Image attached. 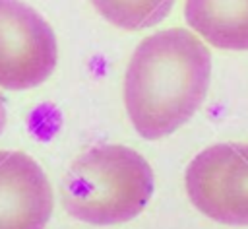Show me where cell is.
<instances>
[{
	"label": "cell",
	"instance_id": "obj_1",
	"mask_svg": "<svg viewBox=\"0 0 248 229\" xmlns=\"http://www.w3.org/2000/svg\"><path fill=\"white\" fill-rule=\"evenodd\" d=\"M211 82V54L196 33L169 27L147 35L124 74V107L134 130L161 140L202 107Z\"/></svg>",
	"mask_w": 248,
	"mask_h": 229
},
{
	"label": "cell",
	"instance_id": "obj_2",
	"mask_svg": "<svg viewBox=\"0 0 248 229\" xmlns=\"http://www.w3.org/2000/svg\"><path fill=\"white\" fill-rule=\"evenodd\" d=\"M64 210L78 221L116 225L138 217L151 202L155 177L147 159L120 144L81 153L62 179Z\"/></svg>",
	"mask_w": 248,
	"mask_h": 229
},
{
	"label": "cell",
	"instance_id": "obj_3",
	"mask_svg": "<svg viewBox=\"0 0 248 229\" xmlns=\"http://www.w3.org/2000/svg\"><path fill=\"white\" fill-rule=\"evenodd\" d=\"M186 194L205 217L244 227L248 225V144H215L188 163Z\"/></svg>",
	"mask_w": 248,
	"mask_h": 229
},
{
	"label": "cell",
	"instance_id": "obj_4",
	"mask_svg": "<svg viewBox=\"0 0 248 229\" xmlns=\"http://www.w3.org/2000/svg\"><path fill=\"white\" fill-rule=\"evenodd\" d=\"M58 64V41L50 23L21 0H0V87L33 89Z\"/></svg>",
	"mask_w": 248,
	"mask_h": 229
},
{
	"label": "cell",
	"instance_id": "obj_5",
	"mask_svg": "<svg viewBox=\"0 0 248 229\" xmlns=\"http://www.w3.org/2000/svg\"><path fill=\"white\" fill-rule=\"evenodd\" d=\"M52 208L43 167L25 151L0 149V229H45Z\"/></svg>",
	"mask_w": 248,
	"mask_h": 229
},
{
	"label": "cell",
	"instance_id": "obj_6",
	"mask_svg": "<svg viewBox=\"0 0 248 229\" xmlns=\"http://www.w3.org/2000/svg\"><path fill=\"white\" fill-rule=\"evenodd\" d=\"M184 19L211 47L248 50V0H184Z\"/></svg>",
	"mask_w": 248,
	"mask_h": 229
},
{
	"label": "cell",
	"instance_id": "obj_7",
	"mask_svg": "<svg viewBox=\"0 0 248 229\" xmlns=\"http://www.w3.org/2000/svg\"><path fill=\"white\" fill-rule=\"evenodd\" d=\"M91 4L108 23L138 31L161 23L170 14L174 0H91Z\"/></svg>",
	"mask_w": 248,
	"mask_h": 229
},
{
	"label": "cell",
	"instance_id": "obj_8",
	"mask_svg": "<svg viewBox=\"0 0 248 229\" xmlns=\"http://www.w3.org/2000/svg\"><path fill=\"white\" fill-rule=\"evenodd\" d=\"M6 120H8V109H6V99H4V95L0 93V136H2V132H4V128H6Z\"/></svg>",
	"mask_w": 248,
	"mask_h": 229
}]
</instances>
